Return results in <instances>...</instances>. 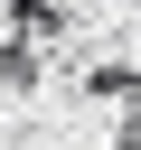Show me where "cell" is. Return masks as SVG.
Segmentation results:
<instances>
[{
    "instance_id": "obj_1",
    "label": "cell",
    "mask_w": 141,
    "mask_h": 150,
    "mask_svg": "<svg viewBox=\"0 0 141 150\" xmlns=\"http://www.w3.org/2000/svg\"><path fill=\"white\" fill-rule=\"evenodd\" d=\"M38 75H47V47H38V38H9V47H0V84H19V94H28Z\"/></svg>"
}]
</instances>
